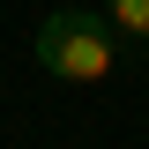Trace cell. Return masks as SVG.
<instances>
[{
    "label": "cell",
    "instance_id": "cell-1",
    "mask_svg": "<svg viewBox=\"0 0 149 149\" xmlns=\"http://www.w3.org/2000/svg\"><path fill=\"white\" fill-rule=\"evenodd\" d=\"M112 60H119L112 15H90V8H52V15L37 22V67L60 74V82H104Z\"/></svg>",
    "mask_w": 149,
    "mask_h": 149
},
{
    "label": "cell",
    "instance_id": "cell-2",
    "mask_svg": "<svg viewBox=\"0 0 149 149\" xmlns=\"http://www.w3.org/2000/svg\"><path fill=\"white\" fill-rule=\"evenodd\" d=\"M104 15H112V30L149 37V0H104Z\"/></svg>",
    "mask_w": 149,
    "mask_h": 149
}]
</instances>
